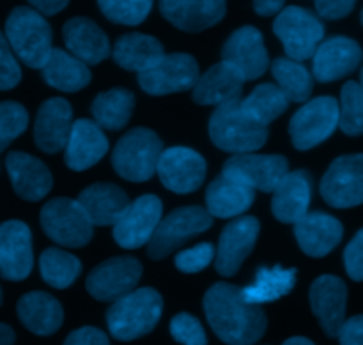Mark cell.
Instances as JSON below:
<instances>
[{
    "instance_id": "obj_48",
    "label": "cell",
    "mask_w": 363,
    "mask_h": 345,
    "mask_svg": "<svg viewBox=\"0 0 363 345\" xmlns=\"http://www.w3.org/2000/svg\"><path fill=\"white\" fill-rule=\"evenodd\" d=\"M64 345H110V342L101 329L80 328L67 336Z\"/></svg>"
},
{
    "instance_id": "obj_36",
    "label": "cell",
    "mask_w": 363,
    "mask_h": 345,
    "mask_svg": "<svg viewBox=\"0 0 363 345\" xmlns=\"http://www.w3.org/2000/svg\"><path fill=\"white\" fill-rule=\"evenodd\" d=\"M241 110L261 126L268 128L277 117L282 115L289 106L286 96L282 94L277 85L261 84L250 92L245 99L240 101Z\"/></svg>"
},
{
    "instance_id": "obj_3",
    "label": "cell",
    "mask_w": 363,
    "mask_h": 345,
    "mask_svg": "<svg viewBox=\"0 0 363 345\" xmlns=\"http://www.w3.org/2000/svg\"><path fill=\"white\" fill-rule=\"evenodd\" d=\"M6 39L25 66L41 69L52 53V28L32 7H16L6 21Z\"/></svg>"
},
{
    "instance_id": "obj_44",
    "label": "cell",
    "mask_w": 363,
    "mask_h": 345,
    "mask_svg": "<svg viewBox=\"0 0 363 345\" xmlns=\"http://www.w3.org/2000/svg\"><path fill=\"white\" fill-rule=\"evenodd\" d=\"M21 80V69L6 35L0 32V91L14 89Z\"/></svg>"
},
{
    "instance_id": "obj_42",
    "label": "cell",
    "mask_w": 363,
    "mask_h": 345,
    "mask_svg": "<svg viewBox=\"0 0 363 345\" xmlns=\"http://www.w3.org/2000/svg\"><path fill=\"white\" fill-rule=\"evenodd\" d=\"M170 335L183 345H206V332L199 319L190 314H179L170 321Z\"/></svg>"
},
{
    "instance_id": "obj_43",
    "label": "cell",
    "mask_w": 363,
    "mask_h": 345,
    "mask_svg": "<svg viewBox=\"0 0 363 345\" xmlns=\"http://www.w3.org/2000/svg\"><path fill=\"white\" fill-rule=\"evenodd\" d=\"M215 259V248L211 243L195 244L194 248L179 251L176 255V266L181 273H199L208 268Z\"/></svg>"
},
{
    "instance_id": "obj_17",
    "label": "cell",
    "mask_w": 363,
    "mask_h": 345,
    "mask_svg": "<svg viewBox=\"0 0 363 345\" xmlns=\"http://www.w3.org/2000/svg\"><path fill=\"white\" fill-rule=\"evenodd\" d=\"M222 57L243 74L245 81L262 77L269 66L268 50L262 34L250 25L238 28L230 34L223 45Z\"/></svg>"
},
{
    "instance_id": "obj_39",
    "label": "cell",
    "mask_w": 363,
    "mask_h": 345,
    "mask_svg": "<svg viewBox=\"0 0 363 345\" xmlns=\"http://www.w3.org/2000/svg\"><path fill=\"white\" fill-rule=\"evenodd\" d=\"M339 128L350 137L363 135V92L358 81H347L340 91Z\"/></svg>"
},
{
    "instance_id": "obj_13",
    "label": "cell",
    "mask_w": 363,
    "mask_h": 345,
    "mask_svg": "<svg viewBox=\"0 0 363 345\" xmlns=\"http://www.w3.org/2000/svg\"><path fill=\"white\" fill-rule=\"evenodd\" d=\"M142 276V264L133 257H113L101 262L87 276L89 294L98 301H117L135 290Z\"/></svg>"
},
{
    "instance_id": "obj_37",
    "label": "cell",
    "mask_w": 363,
    "mask_h": 345,
    "mask_svg": "<svg viewBox=\"0 0 363 345\" xmlns=\"http://www.w3.org/2000/svg\"><path fill=\"white\" fill-rule=\"evenodd\" d=\"M272 73L277 80V87L282 91L287 101H308L312 89H314V81H312V74L308 73L303 64L282 57L272 64Z\"/></svg>"
},
{
    "instance_id": "obj_12",
    "label": "cell",
    "mask_w": 363,
    "mask_h": 345,
    "mask_svg": "<svg viewBox=\"0 0 363 345\" xmlns=\"http://www.w3.org/2000/svg\"><path fill=\"white\" fill-rule=\"evenodd\" d=\"M163 204L156 195H142L135 202H130L113 225V239L121 248L135 250L149 243L156 227L162 222Z\"/></svg>"
},
{
    "instance_id": "obj_20",
    "label": "cell",
    "mask_w": 363,
    "mask_h": 345,
    "mask_svg": "<svg viewBox=\"0 0 363 345\" xmlns=\"http://www.w3.org/2000/svg\"><path fill=\"white\" fill-rule=\"evenodd\" d=\"M311 307L323 332L330 339L339 336L346 322L347 287L339 276L323 275L311 287Z\"/></svg>"
},
{
    "instance_id": "obj_14",
    "label": "cell",
    "mask_w": 363,
    "mask_h": 345,
    "mask_svg": "<svg viewBox=\"0 0 363 345\" xmlns=\"http://www.w3.org/2000/svg\"><path fill=\"white\" fill-rule=\"evenodd\" d=\"M156 172L167 190L186 195L204 183L206 159L194 149L170 147L160 154Z\"/></svg>"
},
{
    "instance_id": "obj_6",
    "label": "cell",
    "mask_w": 363,
    "mask_h": 345,
    "mask_svg": "<svg viewBox=\"0 0 363 345\" xmlns=\"http://www.w3.org/2000/svg\"><path fill=\"white\" fill-rule=\"evenodd\" d=\"M273 32L282 41L287 57L301 62L314 57L315 50L325 38V25L319 16L308 9L289 6L277 14Z\"/></svg>"
},
{
    "instance_id": "obj_41",
    "label": "cell",
    "mask_w": 363,
    "mask_h": 345,
    "mask_svg": "<svg viewBox=\"0 0 363 345\" xmlns=\"http://www.w3.org/2000/svg\"><path fill=\"white\" fill-rule=\"evenodd\" d=\"M28 124V113L20 103H0V151L20 137Z\"/></svg>"
},
{
    "instance_id": "obj_22",
    "label": "cell",
    "mask_w": 363,
    "mask_h": 345,
    "mask_svg": "<svg viewBox=\"0 0 363 345\" xmlns=\"http://www.w3.org/2000/svg\"><path fill=\"white\" fill-rule=\"evenodd\" d=\"M294 236L308 257L321 259L339 247L344 236V227L332 215L307 213L300 222L294 223Z\"/></svg>"
},
{
    "instance_id": "obj_11",
    "label": "cell",
    "mask_w": 363,
    "mask_h": 345,
    "mask_svg": "<svg viewBox=\"0 0 363 345\" xmlns=\"http://www.w3.org/2000/svg\"><path fill=\"white\" fill-rule=\"evenodd\" d=\"M199 80V64L188 53L163 55L151 69L138 74V84L147 94L165 96L184 92L195 87Z\"/></svg>"
},
{
    "instance_id": "obj_46",
    "label": "cell",
    "mask_w": 363,
    "mask_h": 345,
    "mask_svg": "<svg viewBox=\"0 0 363 345\" xmlns=\"http://www.w3.org/2000/svg\"><path fill=\"white\" fill-rule=\"evenodd\" d=\"M315 11L325 20H342L353 13L357 0H314Z\"/></svg>"
},
{
    "instance_id": "obj_21",
    "label": "cell",
    "mask_w": 363,
    "mask_h": 345,
    "mask_svg": "<svg viewBox=\"0 0 363 345\" xmlns=\"http://www.w3.org/2000/svg\"><path fill=\"white\" fill-rule=\"evenodd\" d=\"M71 126H73V108L62 98L46 99L38 110L34 124L35 145L43 152L55 154L67 144Z\"/></svg>"
},
{
    "instance_id": "obj_10",
    "label": "cell",
    "mask_w": 363,
    "mask_h": 345,
    "mask_svg": "<svg viewBox=\"0 0 363 345\" xmlns=\"http://www.w3.org/2000/svg\"><path fill=\"white\" fill-rule=\"evenodd\" d=\"M321 195L335 209L363 204V154L340 156L330 165L321 181Z\"/></svg>"
},
{
    "instance_id": "obj_35",
    "label": "cell",
    "mask_w": 363,
    "mask_h": 345,
    "mask_svg": "<svg viewBox=\"0 0 363 345\" xmlns=\"http://www.w3.org/2000/svg\"><path fill=\"white\" fill-rule=\"evenodd\" d=\"M135 106L133 92L128 89H110L96 96L91 106L94 123L105 130L117 131L131 119Z\"/></svg>"
},
{
    "instance_id": "obj_4",
    "label": "cell",
    "mask_w": 363,
    "mask_h": 345,
    "mask_svg": "<svg viewBox=\"0 0 363 345\" xmlns=\"http://www.w3.org/2000/svg\"><path fill=\"white\" fill-rule=\"evenodd\" d=\"M241 99L220 105L209 120V137L218 149L245 154L261 149L268 140V128L252 120L241 110Z\"/></svg>"
},
{
    "instance_id": "obj_38",
    "label": "cell",
    "mask_w": 363,
    "mask_h": 345,
    "mask_svg": "<svg viewBox=\"0 0 363 345\" xmlns=\"http://www.w3.org/2000/svg\"><path fill=\"white\" fill-rule=\"evenodd\" d=\"M41 276L53 289H66L80 276L82 264L74 255L59 248H48L39 259Z\"/></svg>"
},
{
    "instance_id": "obj_34",
    "label": "cell",
    "mask_w": 363,
    "mask_h": 345,
    "mask_svg": "<svg viewBox=\"0 0 363 345\" xmlns=\"http://www.w3.org/2000/svg\"><path fill=\"white\" fill-rule=\"evenodd\" d=\"M296 283V269L294 268H259L254 283L241 289V296L250 305L272 303L287 296Z\"/></svg>"
},
{
    "instance_id": "obj_8",
    "label": "cell",
    "mask_w": 363,
    "mask_h": 345,
    "mask_svg": "<svg viewBox=\"0 0 363 345\" xmlns=\"http://www.w3.org/2000/svg\"><path fill=\"white\" fill-rule=\"evenodd\" d=\"M339 128V101L332 96L311 99L293 115L289 133L298 151L323 144Z\"/></svg>"
},
{
    "instance_id": "obj_30",
    "label": "cell",
    "mask_w": 363,
    "mask_h": 345,
    "mask_svg": "<svg viewBox=\"0 0 363 345\" xmlns=\"http://www.w3.org/2000/svg\"><path fill=\"white\" fill-rule=\"evenodd\" d=\"M77 202L82 205L94 227L116 225L117 220L130 205V198L124 193V190L108 183H98L85 188L78 195Z\"/></svg>"
},
{
    "instance_id": "obj_23",
    "label": "cell",
    "mask_w": 363,
    "mask_h": 345,
    "mask_svg": "<svg viewBox=\"0 0 363 345\" xmlns=\"http://www.w3.org/2000/svg\"><path fill=\"white\" fill-rule=\"evenodd\" d=\"M167 21L184 32H202L225 16V0H160Z\"/></svg>"
},
{
    "instance_id": "obj_45",
    "label": "cell",
    "mask_w": 363,
    "mask_h": 345,
    "mask_svg": "<svg viewBox=\"0 0 363 345\" xmlns=\"http://www.w3.org/2000/svg\"><path fill=\"white\" fill-rule=\"evenodd\" d=\"M344 266L346 273L354 282H363V229L354 234L344 250Z\"/></svg>"
},
{
    "instance_id": "obj_54",
    "label": "cell",
    "mask_w": 363,
    "mask_h": 345,
    "mask_svg": "<svg viewBox=\"0 0 363 345\" xmlns=\"http://www.w3.org/2000/svg\"><path fill=\"white\" fill-rule=\"evenodd\" d=\"M0 305H2V289H0Z\"/></svg>"
},
{
    "instance_id": "obj_47",
    "label": "cell",
    "mask_w": 363,
    "mask_h": 345,
    "mask_svg": "<svg viewBox=\"0 0 363 345\" xmlns=\"http://www.w3.org/2000/svg\"><path fill=\"white\" fill-rule=\"evenodd\" d=\"M337 339L340 345H363V315L347 319Z\"/></svg>"
},
{
    "instance_id": "obj_52",
    "label": "cell",
    "mask_w": 363,
    "mask_h": 345,
    "mask_svg": "<svg viewBox=\"0 0 363 345\" xmlns=\"http://www.w3.org/2000/svg\"><path fill=\"white\" fill-rule=\"evenodd\" d=\"M284 345H314L308 339H303V336H294V339H289L284 342Z\"/></svg>"
},
{
    "instance_id": "obj_50",
    "label": "cell",
    "mask_w": 363,
    "mask_h": 345,
    "mask_svg": "<svg viewBox=\"0 0 363 345\" xmlns=\"http://www.w3.org/2000/svg\"><path fill=\"white\" fill-rule=\"evenodd\" d=\"M286 0H254L255 13L261 16H273L284 9Z\"/></svg>"
},
{
    "instance_id": "obj_33",
    "label": "cell",
    "mask_w": 363,
    "mask_h": 345,
    "mask_svg": "<svg viewBox=\"0 0 363 345\" xmlns=\"http://www.w3.org/2000/svg\"><path fill=\"white\" fill-rule=\"evenodd\" d=\"M41 71L43 78L50 87L64 92H77L87 87L91 81V71L87 64L60 48L52 50Z\"/></svg>"
},
{
    "instance_id": "obj_32",
    "label": "cell",
    "mask_w": 363,
    "mask_h": 345,
    "mask_svg": "<svg viewBox=\"0 0 363 345\" xmlns=\"http://www.w3.org/2000/svg\"><path fill=\"white\" fill-rule=\"evenodd\" d=\"M112 55L117 66L140 74L151 69L156 62H160L165 52H163L162 43L152 35L131 32V34H124L117 39Z\"/></svg>"
},
{
    "instance_id": "obj_2",
    "label": "cell",
    "mask_w": 363,
    "mask_h": 345,
    "mask_svg": "<svg viewBox=\"0 0 363 345\" xmlns=\"http://www.w3.org/2000/svg\"><path fill=\"white\" fill-rule=\"evenodd\" d=\"M162 310V296L151 287H144L113 301L106 312V324L113 339L131 342L156 328Z\"/></svg>"
},
{
    "instance_id": "obj_16",
    "label": "cell",
    "mask_w": 363,
    "mask_h": 345,
    "mask_svg": "<svg viewBox=\"0 0 363 345\" xmlns=\"http://www.w3.org/2000/svg\"><path fill=\"white\" fill-rule=\"evenodd\" d=\"M223 172L238 177L254 190L269 193L289 172V163L284 156L245 152V154H236L227 159Z\"/></svg>"
},
{
    "instance_id": "obj_5",
    "label": "cell",
    "mask_w": 363,
    "mask_h": 345,
    "mask_svg": "<svg viewBox=\"0 0 363 345\" xmlns=\"http://www.w3.org/2000/svg\"><path fill=\"white\" fill-rule=\"evenodd\" d=\"M163 144L155 131L147 128H133L128 131L112 152V165L123 179L144 183L156 172Z\"/></svg>"
},
{
    "instance_id": "obj_19",
    "label": "cell",
    "mask_w": 363,
    "mask_h": 345,
    "mask_svg": "<svg viewBox=\"0 0 363 345\" xmlns=\"http://www.w3.org/2000/svg\"><path fill=\"white\" fill-rule=\"evenodd\" d=\"M32 234L23 222L0 225V276L11 282L25 280L32 271Z\"/></svg>"
},
{
    "instance_id": "obj_9",
    "label": "cell",
    "mask_w": 363,
    "mask_h": 345,
    "mask_svg": "<svg viewBox=\"0 0 363 345\" xmlns=\"http://www.w3.org/2000/svg\"><path fill=\"white\" fill-rule=\"evenodd\" d=\"M41 227L46 236L67 248H82L92 239L89 216L77 200L53 198L41 211Z\"/></svg>"
},
{
    "instance_id": "obj_15",
    "label": "cell",
    "mask_w": 363,
    "mask_h": 345,
    "mask_svg": "<svg viewBox=\"0 0 363 345\" xmlns=\"http://www.w3.org/2000/svg\"><path fill=\"white\" fill-rule=\"evenodd\" d=\"M259 229L261 225L254 216H241L223 229L215 254V268L220 275L230 278L240 271L245 259L254 250Z\"/></svg>"
},
{
    "instance_id": "obj_1",
    "label": "cell",
    "mask_w": 363,
    "mask_h": 345,
    "mask_svg": "<svg viewBox=\"0 0 363 345\" xmlns=\"http://www.w3.org/2000/svg\"><path fill=\"white\" fill-rule=\"evenodd\" d=\"M204 312L215 335L229 345H254L268 326L262 308L247 303L230 283H215L206 293Z\"/></svg>"
},
{
    "instance_id": "obj_53",
    "label": "cell",
    "mask_w": 363,
    "mask_h": 345,
    "mask_svg": "<svg viewBox=\"0 0 363 345\" xmlns=\"http://www.w3.org/2000/svg\"><path fill=\"white\" fill-rule=\"evenodd\" d=\"M360 89H362V92H363V67H362V71H360Z\"/></svg>"
},
{
    "instance_id": "obj_40",
    "label": "cell",
    "mask_w": 363,
    "mask_h": 345,
    "mask_svg": "<svg viewBox=\"0 0 363 345\" xmlns=\"http://www.w3.org/2000/svg\"><path fill=\"white\" fill-rule=\"evenodd\" d=\"M101 13L113 23L140 25L152 9V0H98Z\"/></svg>"
},
{
    "instance_id": "obj_29",
    "label": "cell",
    "mask_w": 363,
    "mask_h": 345,
    "mask_svg": "<svg viewBox=\"0 0 363 345\" xmlns=\"http://www.w3.org/2000/svg\"><path fill=\"white\" fill-rule=\"evenodd\" d=\"M62 38L67 52L84 64H99L110 55V41L105 32L84 16L71 18L64 23Z\"/></svg>"
},
{
    "instance_id": "obj_55",
    "label": "cell",
    "mask_w": 363,
    "mask_h": 345,
    "mask_svg": "<svg viewBox=\"0 0 363 345\" xmlns=\"http://www.w3.org/2000/svg\"><path fill=\"white\" fill-rule=\"evenodd\" d=\"M360 21H362V25H363V9H362V14H360Z\"/></svg>"
},
{
    "instance_id": "obj_7",
    "label": "cell",
    "mask_w": 363,
    "mask_h": 345,
    "mask_svg": "<svg viewBox=\"0 0 363 345\" xmlns=\"http://www.w3.org/2000/svg\"><path fill=\"white\" fill-rule=\"evenodd\" d=\"M211 225V215L199 205L176 209L158 223L147 243V255L156 261L167 257L188 239L206 232Z\"/></svg>"
},
{
    "instance_id": "obj_51",
    "label": "cell",
    "mask_w": 363,
    "mask_h": 345,
    "mask_svg": "<svg viewBox=\"0 0 363 345\" xmlns=\"http://www.w3.org/2000/svg\"><path fill=\"white\" fill-rule=\"evenodd\" d=\"M14 332L6 324H0V345H13Z\"/></svg>"
},
{
    "instance_id": "obj_26",
    "label": "cell",
    "mask_w": 363,
    "mask_h": 345,
    "mask_svg": "<svg viewBox=\"0 0 363 345\" xmlns=\"http://www.w3.org/2000/svg\"><path fill=\"white\" fill-rule=\"evenodd\" d=\"M255 190L230 174L222 172L206 191V211L216 218H234L250 209Z\"/></svg>"
},
{
    "instance_id": "obj_28",
    "label": "cell",
    "mask_w": 363,
    "mask_h": 345,
    "mask_svg": "<svg viewBox=\"0 0 363 345\" xmlns=\"http://www.w3.org/2000/svg\"><path fill=\"white\" fill-rule=\"evenodd\" d=\"M312 186L311 177L303 170L287 172L273 190L272 211L284 223H296L308 213Z\"/></svg>"
},
{
    "instance_id": "obj_24",
    "label": "cell",
    "mask_w": 363,
    "mask_h": 345,
    "mask_svg": "<svg viewBox=\"0 0 363 345\" xmlns=\"http://www.w3.org/2000/svg\"><path fill=\"white\" fill-rule=\"evenodd\" d=\"M108 151V140L101 128L89 119L74 120L66 144V165L82 172L101 162Z\"/></svg>"
},
{
    "instance_id": "obj_31",
    "label": "cell",
    "mask_w": 363,
    "mask_h": 345,
    "mask_svg": "<svg viewBox=\"0 0 363 345\" xmlns=\"http://www.w3.org/2000/svg\"><path fill=\"white\" fill-rule=\"evenodd\" d=\"M16 312L25 328L34 335H53L62 326V307L55 298L46 293H28L21 296Z\"/></svg>"
},
{
    "instance_id": "obj_25",
    "label": "cell",
    "mask_w": 363,
    "mask_h": 345,
    "mask_svg": "<svg viewBox=\"0 0 363 345\" xmlns=\"http://www.w3.org/2000/svg\"><path fill=\"white\" fill-rule=\"evenodd\" d=\"M6 169L14 191L23 200L38 202L52 190V174L38 158L25 152H11L6 158Z\"/></svg>"
},
{
    "instance_id": "obj_49",
    "label": "cell",
    "mask_w": 363,
    "mask_h": 345,
    "mask_svg": "<svg viewBox=\"0 0 363 345\" xmlns=\"http://www.w3.org/2000/svg\"><path fill=\"white\" fill-rule=\"evenodd\" d=\"M30 6L43 16H53L69 4V0H28Z\"/></svg>"
},
{
    "instance_id": "obj_18",
    "label": "cell",
    "mask_w": 363,
    "mask_h": 345,
    "mask_svg": "<svg viewBox=\"0 0 363 345\" xmlns=\"http://www.w3.org/2000/svg\"><path fill=\"white\" fill-rule=\"evenodd\" d=\"M312 59H314L312 71L315 80L328 84L358 69L363 60V50L354 39L335 35L323 41Z\"/></svg>"
},
{
    "instance_id": "obj_27",
    "label": "cell",
    "mask_w": 363,
    "mask_h": 345,
    "mask_svg": "<svg viewBox=\"0 0 363 345\" xmlns=\"http://www.w3.org/2000/svg\"><path fill=\"white\" fill-rule=\"evenodd\" d=\"M243 84V74L233 64L222 60L206 71L202 77H199L194 87V99L199 105H225V103L241 99Z\"/></svg>"
}]
</instances>
